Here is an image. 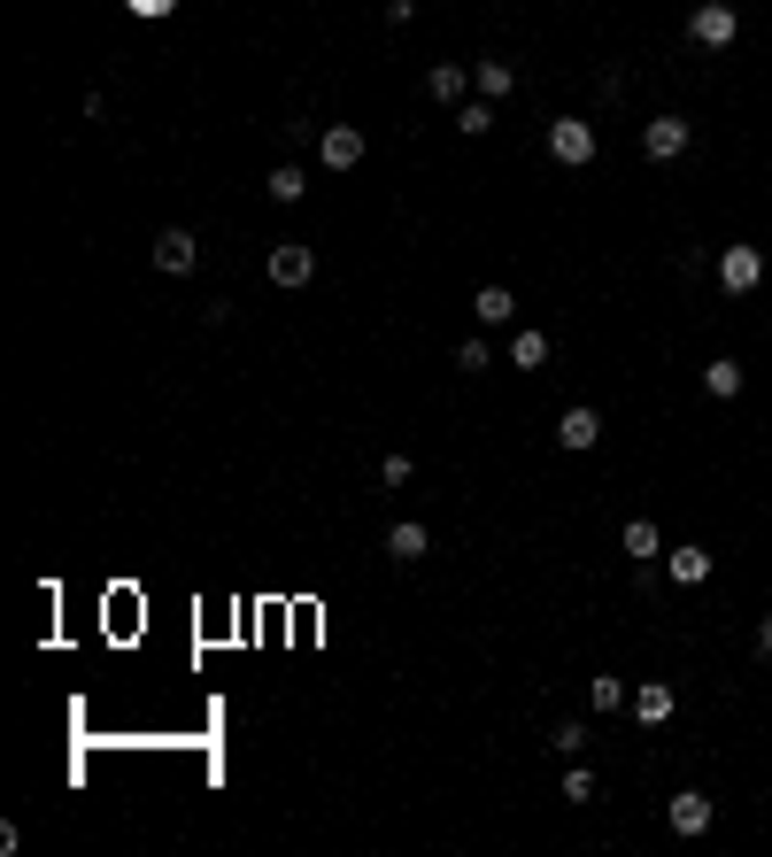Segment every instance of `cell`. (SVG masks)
<instances>
[{
    "instance_id": "6da1fadb",
    "label": "cell",
    "mask_w": 772,
    "mask_h": 857,
    "mask_svg": "<svg viewBox=\"0 0 772 857\" xmlns=\"http://www.w3.org/2000/svg\"><path fill=\"white\" fill-rule=\"evenodd\" d=\"M147 255H155V271H162V279H186V271H194V264H201V240H194V232H186V224H162V232H155V247H147Z\"/></svg>"
},
{
    "instance_id": "7a4b0ae2",
    "label": "cell",
    "mask_w": 772,
    "mask_h": 857,
    "mask_svg": "<svg viewBox=\"0 0 772 857\" xmlns=\"http://www.w3.org/2000/svg\"><path fill=\"white\" fill-rule=\"evenodd\" d=\"M688 39L719 54V47H734V39H742V16L726 9V0H696V16H688Z\"/></svg>"
},
{
    "instance_id": "3957f363",
    "label": "cell",
    "mask_w": 772,
    "mask_h": 857,
    "mask_svg": "<svg viewBox=\"0 0 772 857\" xmlns=\"http://www.w3.org/2000/svg\"><path fill=\"white\" fill-rule=\"evenodd\" d=\"M264 271H271V286H286V294H294V286H309V279H317V247L279 240V247L264 255Z\"/></svg>"
},
{
    "instance_id": "277c9868",
    "label": "cell",
    "mask_w": 772,
    "mask_h": 857,
    "mask_svg": "<svg viewBox=\"0 0 772 857\" xmlns=\"http://www.w3.org/2000/svg\"><path fill=\"white\" fill-rule=\"evenodd\" d=\"M549 155H556L564 170L595 162V124H587V117H556V124H549Z\"/></svg>"
},
{
    "instance_id": "5b68a950",
    "label": "cell",
    "mask_w": 772,
    "mask_h": 857,
    "mask_svg": "<svg viewBox=\"0 0 772 857\" xmlns=\"http://www.w3.org/2000/svg\"><path fill=\"white\" fill-rule=\"evenodd\" d=\"M688 139H696V124H688V117H649V124H641V155H649V162L688 155Z\"/></svg>"
},
{
    "instance_id": "8992f818",
    "label": "cell",
    "mask_w": 772,
    "mask_h": 857,
    "mask_svg": "<svg viewBox=\"0 0 772 857\" xmlns=\"http://www.w3.org/2000/svg\"><path fill=\"white\" fill-rule=\"evenodd\" d=\"M719 286H726V294H757V286H764V255L734 240V247L719 255Z\"/></svg>"
},
{
    "instance_id": "52a82bcc",
    "label": "cell",
    "mask_w": 772,
    "mask_h": 857,
    "mask_svg": "<svg viewBox=\"0 0 772 857\" xmlns=\"http://www.w3.org/2000/svg\"><path fill=\"white\" fill-rule=\"evenodd\" d=\"M556 449H572V456H587V449H603V417H595L587 402H572V409L556 417Z\"/></svg>"
},
{
    "instance_id": "ba28073f",
    "label": "cell",
    "mask_w": 772,
    "mask_h": 857,
    "mask_svg": "<svg viewBox=\"0 0 772 857\" xmlns=\"http://www.w3.org/2000/svg\"><path fill=\"white\" fill-rule=\"evenodd\" d=\"M317 155H324V170H356L364 162V132L356 124H324L317 132Z\"/></svg>"
},
{
    "instance_id": "9c48e42d",
    "label": "cell",
    "mask_w": 772,
    "mask_h": 857,
    "mask_svg": "<svg viewBox=\"0 0 772 857\" xmlns=\"http://www.w3.org/2000/svg\"><path fill=\"white\" fill-rule=\"evenodd\" d=\"M664 827H672V834H688V842H696V834H703V827H711V796H703V788H679V796H672V804H664Z\"/></svg>"
},
{
    "instance_id": "30bf717a",
    "label": "cell",
    "mask_w": 772,
    "mask_h": 857,
    "mask_svg": "<svg viewBox=\"0 0 772 857\" xmlns=\"http://www.w3.org/2000/svg\"><path fill=\"white\" fill-rule=\"evenodd\" d=\"M672 711H679V696L664 688V680H641V688H634V719L641 726H672Z\"/></svg>"
},
{
    "instance_id": "8fae6325",
    "label": "cell",
    "mask_w": 772,
    "mask_h": 857,
    "mask_svg": "<svg viewBox=\"0 0 772 857\" xmlns=\"http://www.w3.org/2000/svg\"><path fill=\"white\" fill-rule=\"evenodd\" d=\"M387 556H394V564H417V556H433V534H425L417 518H402V526H387Z\"/></svg>"
},
{
    "instance_id": "7c38bea8",
    "label": "cell",
    "mask_w": 772,
    "mask_h": 857,
    "mask_svg": "<svg viewBox=\"0 0 772 857\" xmlns=\"http://www.w3.org/2000/svg\"><path fill=\"white\" fill-rule=\"evenodd\" d=\"M425 94H433V101H449V109H456V101L471 94V70H464V62H433V70H425Z\"/></svg>"
},
{
    "instance_id": "4fadbf2b",
    "label": "cell",
    "mask_w": 772,
    "mask_h": 857,
    "mask_svg": "<svg viewBox=\"0 0 772 857\" xmlns=\"http://www.w3.org/2000/svg\"><path fill=\"white\" fill-rule=\"evenodd\" d=\"M664 572H672L679 587H703V579H711V549H696V541H688V549H672V556H664Z\"/></svg>"
},
{
    "instance_id": "5bb4252c",
    "label": "cell",
    "mask_w": 772,
    "mask_h": 857,
    "mask_svg": "<svg viewBox=\"0 0 772 857\" xmlns=\"http://www.w3.org/2000/svg\"><path fill=\"white\" fill-rule=\"evenodd\" d=\"M471 85H479V101H502L510 85H518V70H510V62H494V54H487V62H471Z\"/></svg>"
},
{
    "instance_id": "9a60e30c",
    "label": "cell",
    "mask_w": 772,
    "mask_h": 857,
    "mask_svg": "<svg viewBox=\"0 0 772 857\" xmlns=\"http://www.w3.org/2000/svg\"><path fill=\"white\" fill-rule=\"evenodd\" d=\"M742 379H749V371H742L734 356H719V364H703V394H719V402H734V394H742Z\"/></svg>"
},
{
    "instance_id": "2e32d148",
    "label": "cell",
    "mask_w": 772,
    "mask_h": 857,
    "mask_svg": "<svg viewBox=\"0 0 772 857\" xmlns=\"http://www.w3.org/2000/svg\"><path fill=\"white\" fill-rule=\"evenodd\" d=\"M264 194H271V201H286V209H294V201H302V194H309V179H302V162H279V170H271V179H264Z\"/></svg>"
},
{
    "instance_id": "e0dca14e",
    "label": "cell",
    "mask_w": 772,
    "mask_h": 857,
    "mask_svg": "<svg viewBox=\"0 0 772 857\" xmlns=\"http://www.w3.org/2000/svg\"><path fill=\"white\" fill-rule=\"evenodd\" d=\"M479 325H510V317H518V294H510V286H479Z\"/></svg>"
},
{
    "instance_id": "ac0fdd59",
    "label": "cell",
    "mask_w": 772,
    "mask_h": 857,
    "mask_svg": "<svg viewBox=\"0 0 772 857\" xmlns=\"http://www.w3.org/2000/svg\"><path fill=\"white\" fill-rule=\"evenodd\" d=\"M618 541H626V556H641V564H649V556H664V534H657L649 518H626V534H618Z\"/></svg>"
},
{
    "instance_id": "d6986e66",
    "label": "cell",
    "mask_w": 772,
    "mask_h": 857,
    "mask_svg": "<svg viewBox=\"0 0 772 857\" xmlns=\"http://www.w3.org/2000/svg\"><path fill=\"white\" fill-rule=\"evenodd\" d=\"M618 703H634V688H626V680H587V711H618Z\"/></svg>"
},
{
    "instance_id": "ffe728a7",
    "label": "cell",
    "mask_w": 772,
    "mask_h": 857,
    "mask_svg": "<svg viewBox=\"0 0 772 857\" xmlns=\"http://www.w3.org/2000/svg\"><path fill=\"white\" fill-rule=\"evenodd\" d=\"M456 132L464 139H487L494 132V101H456Z\"/></svg>"
},
{
    "instance_id": "44dd1931",
    "label": "cell",
    "mask_w": 772,
    "mask_h": 857,
    "mask_svg": "<svg viewBox=\"0 0 772 857\" xmlns=\"http://www.w3.org/2000/svg\"><path fill=\"white\" fill-rule=\"evenodd\" d=\"M510 364L541 371V364H549V332H518V340H510Z\"/></svg>"
},
{
    "instance_id": "7402d4cb",
    "label": "cell",
    "mask_w": 772,
    "mask_h": 857,
    "mask_svg": "<svg viewBox=\"0 0 772 857\" xmlns=\"http://www.w3.org/2000/svg\"><path fill=\"white\" fill-rule=\"evenodd\" d=\"M549 749H556V757H579V749H587V726H579V719H564V726L549 734Z\"/></svg>"
},
{
    "instance_id": "603a6c76",
    "label": "cell",
    "mask_w": 772,
    "mask_h": 857,
    "mask_svg": "<svg viewBox=\"0 0 772 857\" xmlns=\"http://www.w3.org/2000/svg\"><path fill=\"white\" fill-rule=\"evenodd\" d=\"M564 796H572V804H587V796H595V773H587V764H572V773H564Z\"/></svg>"
},
{
    "instance_id": "cb8c5ba5",
    "label": "cell",
    "mask_w": 772,
    "mask_h": 857,
    "mask_svg": "<svg viewBox=\"0 0 772 857\" xmlns=\"http://www.w3.org/2000/svg\"><path fill=\"white\" fill-rule=\"evenodd\" d=\"M124 9H132V16H139V24H162V16H170V9H179V0H124Z\"/></svg>"
},
{
    "instance_id": "d4e9b609",
    "label": "cell",
    "mask_w": 772,
    "mask_h": 857,
    "mask_svg": "<svg viewBox=\"0 0 772 857\" xmlns=\"http://www.w3.org/2000/svg\"><path fill=\"white\" fill-rule=\"evenodd\" d=\"M379 479H387V487H409V479H417V464H409V456H387V464H379Z\"/></svg>"
},
{
    "instance_id": "484cf974",
    "label": "cell",
    "mask_w": 772,
    "mask_h": 857,
    "mask_svg": "<svg viewBox=\"0 0 772 857\" xmlns=\"http://www.w3.org/2000/svg\"><path fill=\"white\" fill-rule=\"evenodd\" d=\"M456 364H464V371H487L494 356H487V340H464V348H456Z\"/></svg>"
},
{
    "instance_id": "4316f807",
    "label": "cell",
    "mask_w": 772,
    "mask_h": 857,
    "mask_svg": "<svg viewBox=\"0 0 772 857\" xmlns=\"http://www.w3.org/2000/svg\"><path fill=\"white\" fill-rule=\"evenodd\" d=\"M417 16V0H387V24H409Z\"/></svg>"
},
{
    "instance_id": "83f0119b",
    "label": "cell",
    "mask_w": 772,
    "mask_h": 857,
    "mask_svg": "<svg viewBox=\"0 0 772 857\" xmlns=\"http://www.w3.org/2000/svg\"><path fill=\"white\" fill-rule=\"evenodd\" d=\"M757 657L772 664V619H757Z\"/></svg>"
}]
</instances>
